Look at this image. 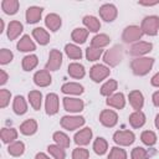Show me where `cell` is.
Returning a JSON list of instances; mask_svg holds the SVG:
<instances>
[{
	"mask_svg": "<svg viewBox=\"0 0 159 159\" xmlns=\"http://www.w3.org/2000/svg\"><path fill=\"white\" fill-rule=\"evenodd\" d=\"M1 7H2L5 14L14 15L19 10V1L17 0H4L1 2Z\"/></svg>",
	"mask_w": 159,
	"mask_h": 159,
	"instance_id": "f546056e",
	"label": "cell"
},
{
	"mask_svg": "<svg viewBox=\"0 0 159 159\" xmlns=\"http://www.w3.org/2000/svg\"><path fill=\"white\" fill-rule=\"evenodd\" d=\"M61 24H62V20L61 17L57 15V14H48L45 19V25L48 30L51 31H57L60 27H61Z\"/></svg>",
	"mask_w": 159,
	"mask_h": 159,
	"instance_id": "ac0fdd59",
	"label": "cell"
},
{
	"mask_svg": "<svg viewBox=\"0 0 159 159\" xmlns=\"http://www.w3.org/2000/svg\"><path fill=\"white\" fill-rule=\"evenodd\" d=\"M89 153L84 148H76L72 152V159H88Z\"/></svg>",
	"mask_w": 159,
	"mask_h": 159,
	"instance_id": "bcb514c9",
	"label": "cell"
},
{
	"mask_svg": "<svg viewBox=\"0 0 159 159\" xmlns=\"http://www.w3.org/2000/svg\"><path fill=\"white\" fill-rule=\"evenodd\" d=\"M65 52L70 58H73V60H81V57H82L81 48L73 43H67L65 46Z\"/></svg>",
	"mask_w": 159,
	"mask_h": 159,
	"instance_id": "836d02e7",
	"label": "cell"
},
{
	"mask_svg": "<svg viewBox=\"0 0 159 159\" xmlns=\"http://www.w3.org/2000/svg\"><path fill=\"white\" fill-rule=\"evenodd\" d=\"M7 152L12 157H20L25 152V144L22 142H12L7 148Z\"/></svg>",
	"mask_w": 159,
	"mask_h": 159,
	"instance_id": "d590c367",
	"label": "cell"
},
{
	"mask_svg": "<svg viewBox=\"0 0 159 159\" xmlns=\"http://www.w3.org/2000/svg\"><path fill=\"white\" fill-rule=\"evenodd\" d=\"M51 81H52V78H51L50 72L47 70L37 71L34 75V82L39 87H47L48 84H51Z\"/></svg>",
	"mask_w": 159,
	"mask_h": 159,
	"instance_id": "5bb4252c",
	"label": "cell"
},
{
	"mask_svg": "<svg viewBox=\"0 0 159 159\" xmlns=\"http://www.w3.org/2000/svg\"><path fill=\"white\" fill-rule=\"evenodd\" d=\"M12 108H14V112H15L16 114H19V116L26 113V111H27V104H26V101L24 99L22 96H16V97H15Z\"/></svg>",
	"mask_w": 159,
	"mask_h": 159,
	"instance_id": "f1b7e54d",
	"label": "cell"
},
{
	"mask_svg": "<svg viewBox=\"0 0 159 159\" xmlns=\"http://www.w3.org/2000/svg\"><path fill=\"white\" fill-rule=\"evenodd\" d=\"M140 29H142L143 34L149 35V36H155L159 31V17L155 15L145 16L142 21Z\"/></svg>",
	"mask_w": 159,
	"mask_h": 159,
	"instance_id": "7a4b0ae2",
	"label": "cell"
},
{
	"mask_svg": "<svg viewBox=\"0 0 159 159\" xmlns=\"http://www.w3.org/2000/svg\"><path fill=\"white\" fill-rule=\"evenodd\" d=\"M150 83H152V86H154V87H159V72L155 73V75L152 77Z\"/></svg>",
	"mask_w": 159,
	"mask_h": 159,
	"instance_id": "c3c4849f",
	"label": "cell"
},
{
	"mask_svg": "<svg viewBox=\"0 0 159 159\" xmlns=\"http://www.w3.org/2000/svg\"><path fill=\"white\" fill-rule=\"evenodd\" d=\"M22 24L19 21H11L7 25V37L10 40H15L22 32Z\"/></svg>",
	"mask_w": 159,
	"mask_h": 159,
	"instance_id": "d4e9b609",
	"label": "cell"
},
{
	"mask_svg": "<svg viewBox=\"0 0 159 159\" xmlns=\"http://www.w3.org/2000/svg\"><path fill=\"white\" fill-rule=\"evenodd\" d=\"M29 102L32 106L35 111H39L41 108V102H42V94L40 91H31L29 92Z\"/></svg>",
	"mask_w": 159,
	"mask_h": 159,
	"instance_id": "1f68e13d",
	"label": "cell"
},
{
	"mask_svg": "<svg viewBox=\"0 0 159 159\" xmlns=\"http://www.w3.org/2000/svg\"><path fill=\"white\" fill-rule=\"evenodd\" d=\"M107 149H108V143H107V140L104 139V138H97L96 140H94V143H93V150H94V153L96 154H98V155H103L106 152H107Z\"/></svg>",
	"mask_w": 159,
	"mask_h": 159,
	"instance_id": "f35d334b",
	"label": "cell"
},
{
	"mask_svg": "<svg viewBox=\"0 0 159 159\" xmlns=\"http://www.w3.org/2000/svg\"><path fill=\"white\" fill-rule=\"evenodd\" d=\"M109 37L106 35V34H99V35H96L92 40H91V46L92 47H96V48H102L104 46H107L109 43Z\"/></svg>",
	"mask_w": 159,
	"mask_h": 159,
	"instance_id": "d6a6232c",
	"label": "cell"
},
{
	"mask_svg": "<svg viewBox=\"0 0 159 159\" xmlns=\"http://www.w3.org/2000/svg\"><path fill=\"white\" fill-rule=\"evenodd\" d=\"M45 109L48 116H53L58 112V97L56 93H48L46 96Z\"/></svg>",
	"mask_w": 159,
	"mask_h": 159,
	"instance_id": "7c38bea8",
	"label": "cell"
},
{
	"mask_svg": "<svg viewBox=\"0 0 159 159\" xmlns=\"http://www.w3.org/2000/svg\"><path fill=\"white\" fill-rule=\"evenodd\" d=\"M0 137L4 143H12L17 138V130L14 128H2L0 132Z\"/></svg>",
	"mask_w": 159,
	"mask_h": 159,
	"instance_id": "4dcf8cb0",
	"label": "cell"
},
{
	"mask_svg": "<svg viewBox=\"0 0 159 159\" xmlns=\"http://www.w3.org/2000/svg\"><path fill=\"white\" fill-rule=\"evenodd\" d=\"M153 48V45L150 42H145V41H139L137 43H134L130 47V55L133 56H143L148 52H150Z\"/></svg>",
	"mask_w": 159,
	"mask_h": 159,
	"instance_id": "4fadbf2b",
	"label": "cell"
},
{
	"mask_svg": "<svg viewBox=\"0 0 159 159\" xmlns=\"http://www.w3.org/2000/svg\"><path fill=\"white\" fill-rule=\"evenodd\" d=\"M109 72H111L109 68L106 67L104 65H94L89 71V77L94 82H101L109 76Z\"/></svg>",
	"mask_w": 159,
	"mask_h": 159,
	"instance_id": "ba28073f",
	"label": "cell"
},
{
	"mask_svg": "<svg viewBox=\"0 0 159 159\" xmlns=\"http://www.w3.org/2000/svg\"><path fill=\"white\" fill-rule=\"evenodd\" d=\"M117 81L116 80H109L107 81L102 87H101V94L102 96H107V97H111L113 94V92L117 89Z\"/></svg>",
	"mask_w": 159,
	"mask_h": 159,
	"instance_id": "74e56055",
	"label": "cell"
},
{
	"mask_svg": "<svg viewBox=\"0 0 159 159\" xmlns=\"http://www.w3.org/2000/svg\"><path fill=\"white\" fill-rule=\"evenodd\" d=\"M129 123L133 128H140L145 123V116L140 111H135L129 116Z\"/></svg>",
	"mask_w": 159,
	"mask_h": 159,
	"instance_id": "cb8c5ba5",
	"label": "cell"
},
{
	"mask_svg": "<svg viewBox=\"0 0 159 159\" xmlns=\"http://www.w3.org/2000/svg\"><path fill=\"white\" fill-rule=\"evenodd\" d=\"M117 7L113 4H104L99 7V16L107 21V22H112L114 21V19L117 17Z\"/></svg>",
	"mask_w": 159,
	"mask_h": 159,
	"instance_id": "9c48e42d",
	"label": "cell"
},
{
	"mask_svg": "<svg viewBox=\"0 0 159 159\" xmlns=\"http://www.w3.org/2000/svg\"><path fill=\"white\" fill-rule=\"evenodd\" d=\"M132 159H149V155L147 153V150L142 147H137L132 150V154H130Z\"/></svg>",
	"mask_w": 159,
	"mask_h": 159,
	"instance_id": "ee69618b",
	"label": "cell"
},
{
	"mask_svg": "<svg viewBox=\"0 0 159 159\" xmlns=\"http://www.w3.org/2000/svg\"><path fill=\"white\" fill-rule=\"evenodd\" d=\"M83 25L87 27L88 31L91 32H97L101 29V22L97 17L92 16V15H87L83 17Z\"/></svg>",
	"mask_w": 159,
	"mask_h": 159,
	"instance_id": "7402d4cb",
	"label": "cell"
},
{
	"mask_svg": "<svg viewBox=\"0 0 159 159\" xmlns=\"http://www.w3.org/2000/svg\"><path fill=\"white\" fill-rule=\"evenodd\" d=\"M107 104L109 107H113V108H117V109H122L124 106H125V98H124V94L123 93H116V94H112L111 97H108L107 99Z\"/></svg>",
	"mask_w": 159,
	"mask_h": 159,
	"instance_id": "ffe728a7",
	"label": "cell"
},
{
	"mask_svg": "<svg viewBox=\"0 0 159 159\" xmlns=\"http://www.w3.org/2000/svg\"><path fill=\"white\" fill-rule=\"evenodd\" d=\"M62 65V53L53 48L50 51V55H48V61L45 66V70L47 71H57Z\"/></svg>",
	"mask_w": 159,
	"mask_h": 159,
	"instance_id": "8992f818",
	"label": "cell"
},
{
	"mask_svg": "<svg viewBox=\"0 0 159 159\" xmlns=\"http://www.w3.org/2000/svg\"><path fill=\"white\" fill-rule=\"evenodd\" d=\"M73 139L77 145H87L92 139V130L89 128H83L75 134Z\"/></svg>",
	"mask_w": 159,
	"mask_h": 159,
	"instance_id": "9a60e30c",
	"label": "cell"
},
{
	"mask_svg": "<svg viewBox=\"0 0 159 159\" xmlns=\"http://www.w3.org/2000/svg\"><path fill=\"white\" fill-rule=\"evenodd\" d=\"M35 159H50V157H47L45 153H37Z\"/></svg>",
	"mask_w": 159,
	"mask_h": 159,
	"instance_id": "f5cc1de1",
	"label": "cell"
},
{
	"mask_svg": "<svg viewBox=\"0 0 159 159\" xmlns=\"http://www.w3.org/2000/svg\"><path fill=\"white\" fill-rule=\"evenodd\" d=\"M42 15V7L39 6H30L26 10V21L29 24H36L40 21Z\"/></svg>",
	"mask_w": 159,
	"mask_h": 159,
	"instance_id": "e0dca14e",
	"label": "cell"
},
{
	"mask_svg": "<svg viewBox=\"0 0 159 159\" xmlns=\"http://www.w3.org/2000/svg\"><path fill=\"white\" fill-rule=\"evenodd\" d=\"M47 150L48 153L55 158V159H65L66 158V153H65V149L58 147L57 144H51L47 147Z\"/></svg>",
	"mask_w": 159,
	"mask_h": 159,
	"instance_id": "ab89813d",
	"label": "cell"
},
{
	"mask_svg": "<svg viewBox=\"0 0 159 159\" xmlns=\"http://www.w3.org/2000/svg\"><path fill=\"white\" fill-rule=\"evenodd\" d=\"M154 63V58L150 57H137L130 62V68L134 75L137 76H144L147 75Z\"/></svg>",
	"mask_w": 159,
	"mask_h": 159,
	"instance_id": "6da1fadb",
	"label": "cell"
},
{
	"mask_svg": "<svg viewBox=\"0 0 159 159\" xmlns=\"http://www.w3.org/2000/svg\"><path fill=\"white\" fill-rule=\"evenodd\" d=\"M122 58H123V50H122V46L119 45H116L112 48H109L103 56L104 63L109 65L111 67L117 66L122 61Z\"/></svg>",
	"mask_w": 159,
	"mask_h": 159,
	"instance_id": "3957f363",
	"label": "cell"
},
{
	"mask_svg": "<svg viewBox=\"0 0 159 159\" xmlns=\"http://www.w3.org/2000/svg\"><path fill=\"white\" fill-rule=\"evenodd\" d=\"M99 120L101 123L104 125V127H108V128H112L117 124L118 122V116L114 111L112 109H104L102 111L101 116H99Z\"/></svg>",
	"mask_w": 159,
	"mask_h": 159,
	"instance_id": "8fae6325",
	"label": "cell"
},
{
	"mask_svg": "<svg viewBox=\"0 0 159 159\" xmlns=\"http://www.w3.org/2000/svg\"><path fill=\"white\" fill-rule=\"evenodd\" d=\"M159 4V0H155V1H139V5H144V6H154Z\"/></svg>",
	"mask_w": 159,
	"mask_h": 159,
	"instance_id": "816d5d0a",
	"label": "cell"
},
{
	"mask_svg": "<svg viewBox=\"0 0 159 159\" xmlns=\"http://www.w3.org/2000/svg\"><path fill=\"white\" fill-rule=\"evenodd\" d=\"M155 127L159 129V113H158L157 117H155Z\"/></svg>",
	"mask_w": 159,
	"mask_h": 159,
	"instance_id": "db71d44e",
	"label": "cell"
},
{
	"mask_svg": "<svg viewBox=\"0 0 159 159\" xmlns=\"http://www.w3.org/2000/svg\"><path fill=\"white\" fill-rule=\"evenodd\" d=\"M32 36L35 37V40L40 43V45H47L50 42V35L46 30H43L42 27H36L32 30Z\"/></svg>",
	"mask_w": 159,
	"mask_h": 159,
	"instance_id": "603a6c76",
	"label": "cell"
},
{
	"mask_svg": "<svg viewBox=\"0 0 159 159\" xmlns=\"http://www.w3.org/2000/svg\"><path fill=\"white\" fill-rule=\"evenodd\" d=\"M17 50L22 52H30V51H35L36 46L29 35H24L17 42Z\"/></svg>",
	"mask_w": 159,
	"mask_h": 159,
	"instance_id": "d6986e66",
	"label": "cell"
},
{
	"mask_svg": "<svg viewBox=\"0 0 159 159\" xmlns=\"http://www.w3.org/2000/svg\"><path fill=\"white\" fill-rule=\"evenodd\" d=\"M6 81H7V75L4 70H1L0 71V84H5Z\"/></svg>",
	"mask_w": 159,
	"mask_h": 159,
	"instance_id": "681fc988",
	"label": "cell"
},
{
	"mask_svg": "<svg viewBox=\"0 0 159 159\" xmlns=\"http://www.w3.org/2000/svg\"><path fill=\"white\" fill-rule=\"evenodd\" d=\"M88 30L87 29H83V27H77L72 31L71 34V37L72 40L76 42V43H84L86 40H87V36H88Z\"/></svg>",
	"mask_w": 159,
	"mask_h": 159,
	"instance_id": "4316f807",
	"label": "cell"
},
{
	"mask_svg": "<svg viewBox=\"0 0 159 159\" xmlns=\"http://www.w3.org/2000/svg\"><path fill=\"white\" fill-rule=\"evenodd\" d=\"M37 130V123L35 119H27L20 125V132L25 135H32Z\"/></svg>",
	"mask_w": 159,
	"mask_h": 159,
	"instance_id": "484cf974",
	"label": "cell"
},
{
	"mask_svg": "<svg viewBox=\"0 0 159 159\" xmlns=\"http://www.w3.org/2000/svg\"><path fill=\"white\" fill-rule=\"evenodd\" d=\"M61 91L65 94H81L83 93V87L76 82H67L61 87Z\"/></svg>",
	"mask_w": 159,
	"mask_h": 159,
	"instance_id": "44dd1931",
	"label": "cell"
},
{
	"mask_svg": "<svg viewBox=\"0 0 159 159\" xmlns=\"http://www.w3.org/2000/svg\"><path fill=\"white\" fill-rule=\"evenodd\" d=\"M103 53V50L102 48H96V47H87L86 50V57L88 61H97L101 55Z\"/></svg>",
	"mask_w": 159,
	"mask_h": 159,
	"instance_id": "b9f144b4",
	"label": "cell"
},
{
	"mask_svg": "<svg viewBox=\"0 0 159 159\" xmlns=\"http://www.w3.org/2000/svg\"><path fill=\"white\" fill-rule=\"evenodd\" d=\"M143 36V31L139 26L137 25H130V26H127L122 34V39L124 42L129 43V42H135L138 40H140Z\"/></svg>",
	"mask_w": 159,
	"mask_h": 159,
	"instance_id": "277c9868",
	"label": "cell"
},
{
	"mask_svg": "<svg viewBox=\"0 0 159 159\" xmlns=\"http://www.w3.org/2000/svg\"><path fill=\"white\" fill-rule=\"evenodd\" d=\"M39 63L37 56L36 55H27L22 58V68L25 71H31L34 70Z\"/></svg>",
	"mask_w": 159,
	"mask_h": 159,
	"instance_id": "8d00e7d4",
	"label": "cell"
},
{
	"mask_svg": "<svg viewBox=\"0 0 159 159\" xmlns=\"http://www.w3.org/2000/svg\"><path fill=\"white\" fill-rule=\"evenodd\" d=\"M128 99H129L130 106H132L135 111H140V109H142V107H143V104H144V97H143L142 92H139V91H132V92L129 93Z\"/></svg>",
	"mask_w": 159,
	"mask_h": 159,
	"instance_id": "2e32d148",
	"label": "cell"
},
{
	"mask_svg": "<svg viewBox=\"0 0 159 159\" xmlns=\"http://www.w3.org/2000/svg\"><path fill=\"white\" fill-rule=\"evenodd\" d=\"M84 124V118L81 116H65L61 119V127L67 130H75Z\"/></svg>",
	"mask_w": 159,
	"mask_h": 159,
	"instance_id": "5b68a950",
	"label": "cell"
},
{
	"mask_svg": "<svg viewBox=\"0 0 159 159\" xmlns=\"http://www.w3.org/2000/svg\"><path fill=\"white\" fill-rule=\"evenodd\" d=\"M113 140L114 143L119 145H130L135 140V135L130 130H118L113 134Z\"/></svg>",
	"mask_w": 159,
	"mask_h": 159,
	"instance_id": "52a82bcc",
	"label": "cell"
},
{
	"mask_svg": "<svg viewBox=\"0 0 159 159\" xmlns=\"http://www.w3.org/2000/svg\"><path fill=\"white\" fill-rule=\"evenodd\" d=\"M0 25H1V30H0V32H2V31H4V20H1V19H0Z\"/></svg>",
	"mask_w": 159,
	"mask_h": 159,
	"instance_id": "11a10c76",
	"label": "cell"
},
{
	"mask_svg": "<svg viewBox=\"0 0 159 159\" xmlns=\"http://www.w3.org/2000/svg\"><path fill=\"white\" fill-rule=\"evenodd\" d=\"M152 99H153V104H154L155 107H159V91H157V92L153 94Z\"/></svg>",
	"mask_w": 159,
	"mask_h": 159,
	"instance_id": "f907efd6",
	"label": "cell"
},
{
	"mask_svg": "<svg viewBox=\"0 0 159 159\" xmlns=\"http://www.w3.org/2000/svg\"><path fill=\"white\" fill-rule=\"evenodd\" d=\"M140 139H142V142L145 145H149V147L150 145H154L157 143V135L152 130H144L142 133V135H140Z\"/></svg>",
	"mask_w": 159,
	"mask_h": 159,
	"instance_id": "60d3db41",
	"label": "cell"
},
{
	"mask_svg": "<svg viewBox=\"0 0 159 159\" xmlns=\"http://www.w3.org/2000/svg\"><path fill=\"white\" fill-rule=\"evenodd\" d=\"M53 140H55V143H56L58 147H61V148H63V149H65V148H68L70 144H71L68 135L65 134L63 132H55V133H53Z\"/></svg>",
	"mask_w": 159,
	"mask_h": 159,
	"instance_id": "e575fe53",
	"label": "cell"
},
{
	"mask_svg": "<svg viewBox=\"0 0 159 159\" xmlns=\"http://www.w3.org/2000/svg\"><path fill=\"white\" fill-rule=\"evenodd\" d=\"M107 159H127V153L122 148L113 147L111 149V153H109V155H108Z\"/></svg>",
	"mask_w": 159,
	"mask_h": 159,
	"instance_id": "7bdbcfd3",
	"label": "cell"
},
{
	"mask_svg": "<svg viewBox=\"0 0 159 159\" xmlns=\"http://www.w3.org/2000/svg\"><path fill=\"white\" fill-rule=\"evenodd\" d=\"M63 107L67 112H72V113H78L81 111H83L84 103L83 101L78 99V98H71V97H65L63 98Z\"/></svg>",
	"mask_w": 159,
	"mask_h": 159,
	"instance_id": "30bf717a",
	"label": "cell"
},
{
	"mask_svg": "<svg viewBox=\"0 0 159 159\" xmlns=\"http://www.w3.org/2000/svg\"><path fill=\"white\" fill-rule=\"evenodd\" d=\"M12 57H14V55H12V52L10 50H7V48L0 50V63L1 65H6V63L11 62Z\"/></svg>",
	"mask_w": 159,
	"mask_h": 159,
	"instance_id": "f6af8a7d",
	"label": "cell"
},
{
	"mask_svg": "<svg viewBox=\"0 0 159 159\" xmlns=\"http://www.w3.org/2000/svg\"><path fill=\"white\" fill-rule=\"evenodd\" d=\"M86 71H84V67L81 65V63H77V62H73V63H70L68 66V75L73 78H82L84 76Z\"/></svg>",
	"mask_w": 159,
	"mask_h": 159,
	"instance_id": "83f0119b",
	"label": "cell"
},
{
	"mask_svg": "<svg viewBox=\"0 0 159 159\" xmlns=\"http://www.w3.org/2000/svg\"><path fill=\"white\" fill-rule=\"evenodd\" d=\"M10 97H11V93L7 89H1L0 91V107L1 108H5L9 104Z\"/></svg>",
	"mask_w": 159,
	"mask_h": 159,
	"instance_id": "7dc6e473",
	"label": "cell"
}]
</instances>
